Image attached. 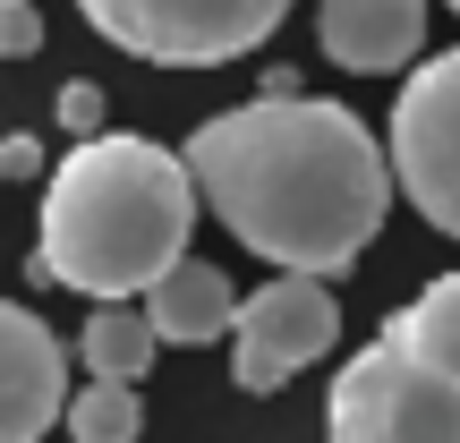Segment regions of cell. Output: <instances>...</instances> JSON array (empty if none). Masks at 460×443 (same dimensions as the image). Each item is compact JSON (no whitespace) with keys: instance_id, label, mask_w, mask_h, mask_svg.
<instances>
[{"instance_id":"cell-1","label":"cell","mask_w":460,"mask_h":443,"mask_svg":"<svg viewBox=\"0 0 460 443\" xmlns=\"http://www.w3.org/2000/svg\"><path fill=\"white\" fill-rule=\"evenodd\" d=\"M188 180L247 256L281 273H349L393 214V154L349 102L256 94L188 137Z\"/></svg>"},{"instance_id":"cell-2","label":"cell","mask_w":460,"mask_h":443,"mask_svg":"<svg viewBox=\"0 0 460 443\" xmlns=\"http://www.w3.org/2000/svg\"><path fill=\"white\" fill-rule=\"evenodd\" d=\"M197 205L205 197L188 180V154L137 128L68 146L43 180V214H34V281H60L94 307H128L171 264H188Z\"/></svg>"},{"instance_id":"cell-3","label":"cell","mask_w":460,"mask_h":443,"mask_svg":"<svg viewBox=\"0 0 460 443\" xmlns=\"http://www.w3.org/2000/svg\"><path fill=\"white\" fill-rule=\"evenodd\" d=\"M77 17L154 68H222L290 17V0H77Z\"/></svg>"},{"instance_id":"cell-4","label":"cell","mask_w":460,"mask_h":443,"mask_svg":"<svg viewBox=\"0 0 460 443\" xmlns=\"http://www.w3.org/2000/svg\"><path fill=\"white\" fill-rule=\"evenodd\" d=\"M324 427L332 443H460V384L418 367L410 350L376 341L358 359H341Z\"/></svg>"},{"instance_id":"cell-5","label":"cell","mask_w":460,"mask_h":443,"mask_svg":"<svg viewBox=\"0 0 460 443\" xmlns=\"http://www.w3.org/2000/svg\"><path fill=\"white\" fill-rule=\"evenodd\" d=\"M393 188L444 239H460V51H435L393 94Z\"/></svg>"},{"instance_id":"cell-6","label":"cell","mask_w":460,"mask_h":443,"mask_svg":"<svg viewBox=\"0 0 460 443\" xmlns=\"http://www.w3.org/2000/svg\"><path fill=\"white\" fill-rule=\"evenodd\" d=\"M341 341V307L315 273H273L264 290H247L239 332H230V384L239 393H281L298 367H315Z\"/></svg>"},{"instance_id":"cell-7","label":"cell","mask_w":460,"mask_h":443,"mask_svg":"<svg viewBox=\"0 0 460 443\" xmlns=\"http://www.w3.org/2000/svg\"><path fill=\"white\" fill-rule=\"evenodd\" d=\"M68 341L43 324L34 307L0 298V443H43L51 427H68Z\"/></svg>"},{"instance_id":"cell-8","label":"cell","mask_w":460,"mask_h":443,"mask_svg":"<svg viewBox=\"0 0 460 443\" xmlns=\"http://www.w3.org/2000/svg\"><path fill=\"white\" fill-rule=\"evenodd\" d=\"M315 43L349 77H393L427 43V0H324L315 9Z\"/></svg>"},{"instance_id":"cell-9","label":"cell","mask_w":460,"mask_h":443,"mask_svg":"<svg viewBox=\"0 0 460 443\" xmlns=\"http://www.w3.org/2000/svg\"><path fill=\"white\" fill-rule=\"evenodd\" d=\"M239 307H247V298L230 290V273L205 264V256L171 264V273L146 290V315H154L163 341H230V332H239Z\"/></svg>"},{"instance_id":"cell-10","label":"cell","mask_w":460,"mask_h":443,"mask_svg":"<svg viewBox=\"0 0 460 443\" xmlns=\"http://www.w3.org/2000/svg\"><path fill=\"white\" fill-rule=\"evenodd\" d=\"M384 341L410 350L418 367H435V376H452V384H460V273L427 281V290H418L410 307L384 324Z\"/></svg>"},{"instance_id":"cell-11","label":"cell","mask_w":460,"mask_h":443,"mask_svg":"<svg viewBox=\"0 0 460 443\" xmlns=\"http://www.w3.org/2000/svg\"><path fill=\"white\" fill-rule=\"evenodd\" d=\"M154 350H163V332H154L146 307H94L77 332V367L94 384H137L154 367Z\"/></svg>"},{"instance_id":"cell-12","label":"cell","mask_w":460,"mask_h":443,"mask_svg":"<svg viewBox=\"0 0 460 443\" xmlns=\"http://www.w3.org/2000/svg\"><path fill=\"white\" fill-rule=\"evenodd\" d=\"M68 435H77V443H137V435H146L137 384H94V376H85V393L68 401Z\"/></svg>"},{"instance_id":"cell-13","label":"cell","mask_w":460,"mask_h":443,"mask_svg":"<svg viewBox=\"0 0 460 443\" xmlns=\"http://www.w3.org/2000/svg\"><path fill=\"white\" fill-rule=\"evenodd\" d=\"M60 128L68 137H77V146H94V137H111V128H102V85H60Z\"/></svg>"},{"instance_id":"cell-14","label":"cell","mask_w":460,"mask_h":443,"mask_svg":"<svg viewBox=\"0 0 460 443\" xmlns=\"http://www.w3.org/2000/svg\"><path fill=\"white\" fill-rule=\"evenodd\" d=\"M43 51V17H34V0H9L0 9V60H34Z\"/></svg>"},{"instance_id":"cell-15","label":"cell","mask_w":460,"mask_h":443,"mask_svg":"<svg viewBox=\"0 0 460 443\" xmlns=\"http://www.w3.org/2000/svg\"><path fill=\"white\" fill-rule=\"evenodd\" d=\"M43 163H51V154H43V137H26V128H17V137H0V171H9V180H43Z\"/></svg>"},{"instance_id":"cell-16","label":"cell","mask_w":460,"mask_h":443,"mask_svg":"<svg viewBox=\"0 0 460 443\" xmlns=\"http://www.w3.org/2000/svg\"><path fill=\"white\" fill-rule=\"evenodd\" d=\"M452 17H460V0H452Z\"/></svg>"},{"instance_id":"cell-17","label":"cell","mask_w":460,"mask_h":443,"mask_svg":"<svg viewBox=\"0 0 460 443\" xmlns=\"http://www.w3.org/2000/svg\"><path fill=\"white\" fill-rule=\"evenodd\" d=\"M0 180H9V171H0Z\"/></svg>"},{"instance_id":"cell-18","label":"cell","mask_w":460,"mask_h":443,"mask_svg":"<svg viewBox=\"0 0 460 443\" xmlns=\"http://www.w3.org/2000/svg\"><path fill=\"white\" fill-rule=\"evenodd\" d=\"M0 9H9V0H0Z\"/></svg>"}]
</instances>
